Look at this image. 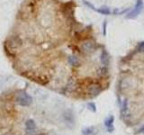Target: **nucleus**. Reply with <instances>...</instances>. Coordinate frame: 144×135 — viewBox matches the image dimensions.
<instances>
[{
	"mask_svg": "<svg viewBox=\"0 0 144 135\" xmlns=\"http://www.w3.org/2000/svg\"><path fill=\"white\" fill-rule=\"evenodd\" d=\"M16 102L22 106H28L32 104V98L26 92H21L16 95Z\"/></svg>",
	"mask_w": 144,
	"mask_h": 135,
	"instance_id": "nucleus-1",
	"label": "nucleus"
},
{
	"mask_svg": "<svg viewBox=\"0 0 144 135\" xmlns=\"http://www.w3.org/2000/svg\"><path fill=\"white\" fill-rule=\"evenodd\" d=\"M102 91H103V88H102L101 85L95 83V82L89 84L88 86V88H87V93L88 94V95H90L92 97H97Z\"/></svg>",
	"mask_w": 144,
	"mask_h": 135,
	"instance_id": "nucleus-2",
	"label": "nucleus"
},
{
	"mask_svg": "<svg viewBox=\"0 0 144 135\" xmlns=\"http://www.w3.org/2000/svg\"><path fill=\"white\" fill-rule=\"evenodd\" d=\"M142 8H143V1L142 0H138L133 9H132L127 15V16H126V18H128V19L135 18L136 16H139V14L141 13V11L142 10Z\"/></svg>",
	"mask_w": 144,
	"mask_h": 135,
	"instance_id": "nucleus-3",
	"label": "nucleus"
},
{
	"mask_svg": "<svg viewBox=\"0 0 144 135\" xmlns=\"http://www.w3.org/2000/svg\"><path fill=\"white\" fill-rule=\"evenodd\" d=\"M82 51L85 53H92V52L95 50V42L92 41L88 40V41H85L81 45Z\"/></svg>",
	"mask_w": 144,
	"mask_h": 135,
	"instance_id": "nucleus-4",
	"label": "nucleus"
},
{
	"mask_svg": "<svg viewBox=\"0 0 144 135\" xmlns=\"http://www.w3.org/2000/svg\"><path fill=\"white\" fill-rule=\"evenodd\" d=\"M63 118H64V121L68 124L73 125L75 123V116H74V114L70 110H68L63 114Z\"/></svg>",
	"mask_w": 144,
	"mask_h": 135,
	"instance_id": "nucleus-5",
	"label": "nucleus"
},
{
	"mask_svg": "<svg viewBox=\"0 0 144 135\" xmlns=\"http://www.w3.org/2000/svg\"><path fill=\"white\" fill-rule=\"evenodd\" d=\"M113 122H114V116L113 115H109L107 118L104 119V126L107 128L108 132H113L114 131Z\"/></svg>",
	"mask_w": 144,
	"mask_h": 135,
	"instance_id": "nucleus-6",
	"label": "nucleus"
},
{
	"mask_svg": "<svg viewBox=\"0 0 144 135\" xmlns=\"http://www.w3.org/2000/svg\"><path fill=\"white\" fill-rule=\"evenodd\" d=\"M101 63L104 66H108L109 62H110V57H109V54L107 53L106 51H103L101 54V58H100Z\"/></svg>",
	"mask_w": 144,
	"mask_h": 135,
	"instance_id": "nucleus-7",
	"label": "nucleus"
},
{
	"mask_svg": "<svg viewBox=\"0 0 144 135\" xmlns=\"http://www.w3.org/2000/svg\"><path fill=\"white\" fill-rule=\"evenodd\" d=\"M68 61H69V65H71V66L73 67H78L80 65V61L79 60H78V58L74 55L69 56V57L68 58Z\"/></svg>",
	"mask_w": 144,
	"mask_h": 135,
	"instance_id": "nucleus-8",
	"label": "nucleus"
},
{
	"mask_svg": "<svg viewBox=\"0 0 144 135\" xmlns=\"http://www.w3.org/2000/svg\"><path fill=\"white\" fill-rule=\"evenodd\" d=\"M25 127H26V129H27V131H29V132H32V131H34L36 128L35 122L32 119L27 120L25 123Z\"/></svg>",
	"mask_w": 144,
	"mask_h": 135,
	"instance_id": "nucleus-9",
	"label": "nucleus"
},
{
	"mask_svg": "<svg viewBox=\"0 0 144 135\" xmlns=\"http://www.w3.org/2000/svg\"><path fill=\"white\" fill-rule=\"evenodd\" d=\"M95 12L99 13L101 15H105V16H108V15L111 14V11L108 7H100L99 9H95Z\"/></svg>",
	"mask_w": 144,
	"mask_h": 135,
	"instance_id": "nucleus-10",
	"label": "nucleus"
},
{
	"mask_svg": "<svg viewBox=\"0 0 144 135\" xmlns=\"http://www.w3.org/2000/svg\"><path fill=\"white\" fill-rule=\"evenodd\" d=\"M94 131H95V128H94L93 126H91V127H87L82 130V134L83 135H91L94 132Z\"/></svg>",
	"mask_w": 144,
	"mask_h": 135,
	"instance_id": "nucleus-11",
	"label": "nucleus"
},
{
	"mask_svg": "<svg viewBox=\"0 0 144 135\" xmlns=\"http://www.w3.org/2000/svg\"><path fill=\"white\" fill-rule=\"evenodd\" d=\"M88 109L89 111H91V112L95 113V112H97V105H95V103H93V102H90V103L88 104Z\"/></svg>",
	"mask_w": 144,
	"mask_h": 135,
	"instance_id": "nucleus-12",
	"label": "nucleus"
},
{
	"mask_svg": "<svg viewBox=\"0 0 144 135\" xmlns=\"http://www.w3.org/2000/svg\"><path fill=\"white\" fill-rule=\"evenodd\" d=\"M137 51H144V42H140L137 46Z\"/></svg>",
	"mask_w": 144,
	"mask_h": 135,
	"instance_id": "nucleus-13",
	"label": "nucleus"
},
{
	"mask_svg": "<svg viewBox=\"0 0 144 135\" xmlns=\"http://www.w3.org/2000/svg\"><path fill=\"white\" fill-rule=\"evenodd\" d=\"M140 133H144V125L141 126V127L136 132V134H140Z\"/></svg>",
	"mask_w": 144,
	"mask_h": 135,
	"instance_id": "nucleus-14",
	"label": "nucleus"
},
{
	"mask_svg": "<svg viewBox=\"0 0 144 135\" xmlns=\"http://www.w3.org/2000/svg\"><path fill=\"white\" fill-rule=\"evenodd\" d=\"M105 26H106V22L104 21V32H103L104 35H105V33H106V31H105Z\"/></svg>",
	"mask_w": 144,
	"mask_h": 135,
	"instance_id": "nucleus-15",
	"label": "nucleus"
}]
</instances>
